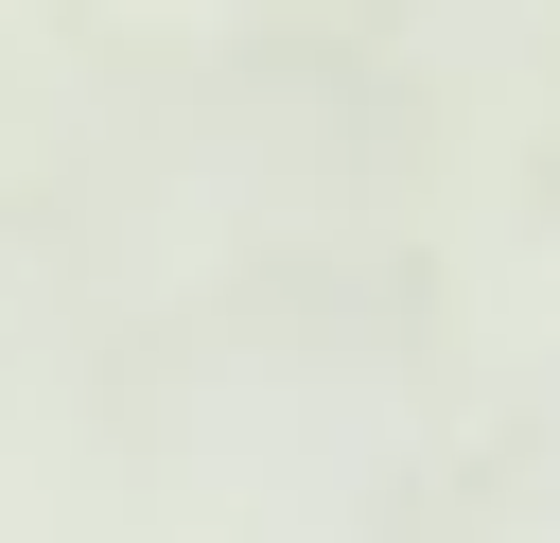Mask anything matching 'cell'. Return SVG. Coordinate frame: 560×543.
<instances>
[]
</instances>
